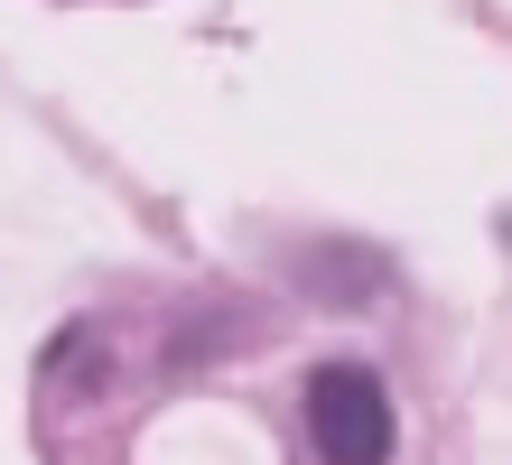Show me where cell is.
Listing matches in <instances>:
<instances>
[{"label":"cell","mask_w":512,"mask_h":465,"mask_svg":"<svg viewBox=\"0 0 512 465\" xmlns=\"http://www.w3.org/2000/svg\"><path fill=\"white\" fill-rule=\"evenodd\" d=\"M308 447L326 465H382L391 456V391L364 363H317L308 372Z\"/></svg>","instance_id":"obj_1"}]
</instances>
